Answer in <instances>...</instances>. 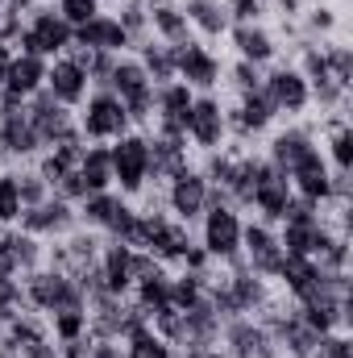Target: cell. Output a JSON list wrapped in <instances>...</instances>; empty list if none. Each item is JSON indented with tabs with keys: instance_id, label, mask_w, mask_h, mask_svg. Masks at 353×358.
<instances>
[{
	"instance_id": "1",
	"label": "cell",
	"mask_w": 353,
	"mask_h": 358,
	"mask_svg": "<svg viewBox=\"0 0 353 358\" xmlns=\"http://www.w3.org/2000/svg\"><path fill=\"white\" fill-rule=\"evenodd\" d=\"M13 42L21 46V55L59 59V55H67V50L75 46V29H71V25L59 17V8H54V4H38Z\"/></svg>"
},
{
	"instance_id": "2",
	"label": "cell",
	"mask_w": 353,
	"mask_h": 358,
	"mask_svg": "<svg viewBox=\"0 0 353 358\" xmlns=\"http://www.w3.org/2000/svg\"><path fill=\"white\" fill-rule=\"evenodd\" d=\"M21 292H25V308H38L42 317H50L59 308H88L84 287L67 271H54V267L29 271L25 283H21Z\"/></svg>"
},
{
	"instance_id": "3",
	"label": "cell",
	"mask_w": 353,
	"mask_h": 358,
	"mask_svg": "<svg viewBox=\"0 0 353 358\" xmlns=\"http://www.w3.org/2000/svg\"><path fill=\"white\" fill-rule=\"evenodd\" d=\"M75 129L84 134V142H117L133 129L125 104L117 92H88V100L75 108Z\"/></svg>"
},
{
	"instance_id": "4",
	"label": "cell",
	"mask_w": 353,
	"mask_h": 358,
	"mask_svg": "<svg viewBox=\"0 0 353 358\" xmlns=\"http://www.w3.org/2000/svg\"><path fill=\"white\" fill-rule=\"evenodd\" d=\"M241 208L233 204H212L204 217H200V250L212 259V263H225L233 267L241 259Z\"/></svg>"
},
{
	"instance_id": "5",
	"label": "cell",
	"mask_w": 353,
	"mask_h": 358,
	"mask_svg": "<svg viewBox=\"0 0 353 358\" xmlns=\"http://www.w3.org/2000/svg\"><path fill=\"white\" fill-rule=\"evenodd\" d=\"M108 159H112V187L129 200L142 196L150 187V155H146V134H125L117 142H108Z\"/></svg>"
},
{
	"instance_id": "6",
	"label": "cell",
	"mask_w": 353,
	"mask_h": 358,
	"mask_svg": "<svg viewBox=\"0 0 353 358\" xmlns=\"http://www.w3.org/2000/svg\"><path fill=\"white\" fill-rule=\"evenodd\" d=\"M108 92L121 96V104H125V113H129L133 125H150V121H154V84H150L146 67L137 63V55H133V59H129V55L117 59L112 80H108Z\"/></svg>"
},
{
	"instance_id": "7",
	"label": "cell",
	"mask_w": 353,
	"mask_h": 358,
	"mask_svg": "<svg viewBox=\"0 0 353 358\" xmlns=\"http://www.w3.org/2000/svg\"><path fill=\"white\" fill-rule=\"evenodd\" d=\"M187 142L195 150H220L229 146V113H225V100L216 92H200L191 100V113H187Z\"/></svg>"
},
{
	"instance_id": "8",
	"label": "cell",
	"mask_w": 353,
	"mask_h": 358,
	"mask_svg": "<svg viewBox=\"0 0 353 358\" xmlns=\"http://www.w3.org/2000/svg\"><path fill=\"white\" fill-rule=\"evenodd\" d=\"M133 204L117 192V187H108V192H91L80 200V225L84 229H96V234H104V238H125V229H129V221H133Z\"/></svg>"
},
{
	"instance_id": "9",
	"label": "cell",
	"mask_w": 353,
	"mask_h": 358,
	"mask_svg": "<svg viewBox=\"0 0 353 358\" xmlns=\"http://www.w3.org/2000/svg\"><path fill=\"white\" fill-rule=\"evenodd\" d=\"M171 50H175V80H183L191 92H216L220 88L225 63H220V55L208 42L191 38L183 46H171Z\"/></svg>"
},
{
	"instance_id": "10",
	"label": "cell",
	"mask_w": 353,
	"mask_h": 358,
	"mask_svg": "<svg viewBox=\"0 0 353 358\" xmlns=\"http://www.w3.org/2000/svg\"><path fill=\"white\" fill-rule=\"evenodd\" d=\"M262 92L266 100L274 104L278 117H299L312 108V96H308V80L299 76L295 63H270L262 76Z\"/></svg>"
},
{
	"instance_id": "11",
	"label": "cell",
	"mask_w": 353,
	"mask_h": 358,
	"mask_svg": "<svg viewBox=\"0 0 353 358\" xmlns=\"http://www.w3.org/2000/svg\"><path fill=\"white\" fill-rule=\"evenodd\" d=\"M167 208L171 217L183 225H195L204 213H208V179L200 176V167H183L167 179Z\"/></svg>"
},
{
	"instance_id": "12",
	"label": "cell",
	"mask_w": 353,
	"mask_h": 358,
	"mask_svg": "<svg viewBox=\"0 0 353 358\" xmlns=\"http://www.w3.org/2000/svg\"><path fill=\"white\" fill-rule=\"evenodd\" d=\"M220 350L229 358H283L278 355V346H274V338L266 334V325L258 317H233V321H225L220 325Z\"/></svg>"
},
{
	"instance_id": "13",
	"label": "cell",
	"mask_w": 353,
	"mask_h": 358,
	"mask_svg": "<svg viewBox=\"0 0 353 358\" xmlns=\"http://www.w3.org/2000/svg\"><path fill=\"white\" fill-rule=\"evenodd\" d=\"M17 229H25L33 238H67L71 229H80V208L67 204V200H59V196H46L42 204L21 208Z\"/></svg>"
},
{
	"instance_id": "14",
	"label": "cell",
	"mask_w": 353,
	"mask_h": 358,
	"mask_svg": "<svg viewBox=\"0 0 353 358\" xmlns=\"http://www.w3.org/2000/svg\"><path fill=\"white\" fill-rule=\"evenodd\" d=\"M291 192L299 196V200H312V204H320V208H329V200H333V167H329V159H324V150L320 146H312L291 171Z\"/></svg>"
},
{
	"instance_id": "15",
	"label": "cell",
	"mask_w": 353,
	"mask_h": 358,
	"mask_svg": "<svg viewBox=\"0 0 353 358\" xmlns=\"http://www.w3.org/2000/svg\"><path fill=\"white\" fill-rule=\"evenodd\" d=\"M25 113H29V125H33V134H38L42 150H50L59 138H67V134L75 129V108L59 104V100H54L46 88L38 92V96H29V100H25Z\"/></svg>"
},
{
	"instance_id": "16",
	"label": "cell",
	"mask_w": 353,
	"mask_h": 358,
	"mask_svg": "<svg viewBox=\"0 0 353 358\" xmlns=\"http://www.w3.org/2000/svg\"><path fill=\"white\" fill-rule=\"evenodd\" d=\"M241 259L246 267L262 279H274L278 275V263H283V246H278V229L266 225V221H250L241 225Z\"/></svg>"
},
{
	"instance_id": "17",
	"label": "cell",
	"mask_w": 353,
	"mask_h": 358,
	"mask_svg": "<svg viewBox=\"0 0 353 358\" xmlns=\"http://www.w3.org/2000/svg\"><path fill=\"white\" fill-rule=\"evenodd\" d=\"M200 92H191L183 80H171L163 88H154V134H167V138H187V113H191V100Z\"/></svg>"
},
{
	"instance_id": "18",
	"label": "cell",
	"mask_w": 353,
	"mask_h": 358,
	"mask_svg": "<svg viewBox=\"0 0 353 358\" xmlns=\"http://www.w3.org/2000/svg\"><path fill=\"white\" fill-rule=\"evenodd\" d=\"M291 200H295V192H291L287 171H278L274 163H266L262 159V167H258V183H254V200H250V208H258V221L278 225Z\"/></svg>"
},
{
	"instance_id": "19",
	"label": "cell",
	"mask_w": 353,
	"mask_h": 358,
	"mask_svg": "<svg viewBox=\"0 0 353 358\" xmlns=\"http://www.w3.org/2000/svg\"><path fill=\"white\" fill-rule=\"evenodd\" d=\"M225 287H229V296H233L237 317H258L266 304L274 300V296H270V279L254 275V271L246 267V259H237V263L229 267V275H225Z\"/></svg>"
},
{
	"instance_id": "20",
	"label": "cell",
	"mask_w": 353,
	"mask_h": 358,
	"mask_svg": "<svg viewBox=\"0 0 353 358\" xmlns=\"http://www.w3.org/2000/svg\"><path fill=\"white\" fill-rule=\"evenodd\" d=\"M46 92L59 100V104H67V108H80L84 100H88V71L71 59V55H59V59H50V67H46Z\"/></svg>"
},
{
	"instance_id": "21",
	"label": "cell",
	"mask_w": 353,
	"mask_h": 358,
	"mask_svg": "<svg viewBox=\"0 0 353 358\" xmlns=\"http://www.w3.org/2000/svg\"><path fill=\"white\" fill-rule=\"evenodd\" d=\"M229 113V138L237 134V138H258L266 134L274 121H278V113H274V104L266 100V92H250V96H237V104L233 108H225Z\"/></svg>"
},
{
	"instance_id": "22",
	"label": "cell",
	"mask_w": 353,
	"mask_h": 358,
	"mask_svg": "<svg viewBox=\"0 0 353 358\" xmlns=\"http://www.w3.org/2000/svg\"><path fill=\"white\" fill-rule=\"evenodd\" d=\"M0 150L8 159H38L42 155V142H38V134L29 125L25 104H17V108L0 104Z\"/></svg>"
},
{
	"instance_id": "23",
	"label": "cell",
	"mask_w": 353,
	"mask_h": 358,
	"mask_svg": "<svg viewBox=\"0 0 353 358\" xmlns=\"http://www.w3.org/2000/svg\"><path fill=\"white\" fill-rule=\"evenodd\" d=\"M75 46L96 50V55H129V50H133L129 34L121 29V21H117L112 13H96L88 25H80V29H75Z\"/></svg>"
},
{
	"instance_id": "24",
	"label": "cell",
	"mask_w": 353,
	"mask_h": 358,
	"mask_svg": "<svg viewBox=\"0 0 353 358\" xmlns=\"http://www.w3.org/2000/svg\"><path fill=\"white\" fill-rule=\"evenodd\" d=\"M229 42H233V55L241 63H254L262 71L278 59V42H274V34L266 29L262 21H254V25H229Z\"/></svg>"
},
{
	"instance_id": "25",
	"label": "cell",
	"mask_w": 353,
	"mask_h": 358,
	"mask_svg": "<svg viewBox=\"0 0 353 358\" xmlns=\"http://www.w3.org/2000/svg\"><path fill=\"white\" fill-rule=\"evenodd\" d=\"M96 267H100V279H104V292H112V296H129L133 292V246L108 238L100 246Z\"/></svg>"
},
{
	"instance_id": "26",
	"label": "cell",
	"mask_w": 353,
	"mask_h": 358,
	"mask_svg": "<svg viewBox=\"0 0 353 358\" xmlns=\"http://www.w3.org/2000/svg\"><path fill=\"white\" fill-rule=\"evenodd\" d=\"M274 279L283 283V292H287L295 304H303V300H312V296L320 292V263H316V259H303V255H283Z\"/></svg>"
},
{
	"instance_id": "27",
	"label": "cell",
	"mask_w": 353,
	"mask_h": 358,
	"mask_svg": "<svg viewBox=\"0 0 353 358\" xmlns=\"http://www.w3.org/2000/svg\"><path fill=\"white\" fill-rule=\"evenodd\" d=\"M46 67H50V59L13 50V63H8V76H4V88L0 92H8V96H17V100L38 96V92L46 88Z\"/></svg>"
},
{
	"instance_id": "28",
	"label": "cell",
	"mask_w": 353,
	"mask_h": 358,
	"mask_svg": "<svg viewBox=\"0 0 353 358\" xmlns=\"http://www.w3.org/2000/svg\"><path fill=\"white\" fill-rule=\"evenodd\" d=\"M183 17L191 21V34H200V42H216L229 34V8L225 0H179Z\"/></svg>"
},
{
	"instance_id": "29",
	"label": "cell",
	"mask_w": 353,
	"mask_h": 358,
	"mask_svg": "<svg viewBox=\"0 0 353 358\" xmlns=\"http://www.w3.org/2000/svg\"><path fill=\"white\" fill-rule=\"evenodd\" d=\"M146 155H150V179H167L187 167V138H167V134H146Z\"/></svg>"
},
{
	"instance_id": "30",
	"label": "cell",
	"mask_w": 353,
	"mask_h": 358,
	"mask_svg": "<svg viewBox=\"0 0 353 358\" xmlns=\"http://www.w3.org/2000/svg\"><path fill=\"white\" fill-rule=\"evenodd\" d=\"M312 146H316L312 129H303V125H287V129H278V134L266 142V163H274L278 171H291Z\"/></svg>"
},
{
	"instance_id": "31",
	"label": "cell",
	"mask_w": 353,
	"mask_h": 358,
	"mask_svg": "<svg viewBox=\"0 0 353 358\" xmlns=\"http://www.w3.org/2000/svg\"><path fill=\"white\" fill-rule=\"evenodd\" d=\"M258 167H262L258 155L237 150V159H233V176H229V183H225L233 208H250V200H254V183H258Z\"/></svg>"
},
{
	"instance_id": "32",
	"label": "cell",
	"mask_w": 353,
	"mask_h": 358,
	"mask_svg": "<svg viewBox=\"0 0 353 358\" xmlns=\"http://www.w3.org/2000/svg\"><path fill=\"white\" fill-rule=\"evenodd\" d=\"M150 38H158V42H167V46H183V42H191L195 34H191V21L183 17V8L175 4H163V8H150Z\"/></svg>"
},
{
	"instance_id": "33",
	"label": "cell",
	"mask_w": 353,
	"mask_h": 358,
	"mask_svg": "<svg viewBox=\"0 0 353 358\" xmlns=\"http://www.w3.org/2000/svg\"><path fill=\"white\" fill-rule=\"evenodd\" d=\"M133 50H137V63L146 67V76H150V84H154V88H163V84H171V80H175V50H171L167 42L146 38V42H137Z\"/></svg>"
},
{
	"instance_id": "34",
	"label": "cell",
	"mask_w": 353,
	"mask_h": 358,
	"mask_svg": "<svg viewBox=\"0 0 353 358\" xmlns=\"http://www.w3.org/2000/svg\"><path fill=\"white\" fill-rule=\"evenodd\" d=\"M4 246H8V259H13L17 275H29V271L42 267V255H46L42 238H33V234H25V229L8 225V229H4Z\"/></svg>"
},
{
	"instance_id": "35",
	"label": "cell",
	"mask_w": 353,
	"mask_h": 358,
	"mask_svg": "<svg viewBox=\"0 0 353 358\" xmlns=\"http://www.w3.org/2000/svg\"><path fill=\"white\" fill-rule=\"evenodd\" d=\"M84 183H88V196L91 192H108L112 187V159H108V142H88L84 146V159L75 167Z\"/></svg>"
},
{
	"instance_id": "36",
	"label": "cell",
	"mask_w": 353,
	"mask_h": 358,
	"mask_svg": "<svg viewBox=\"0 0 353 358\" xmlns=\"http://www.w3.org/2000/svg\"><path fill=\"white\" fill-rule=\"evenodd\" d=\"M129 296H133V304H137L146 317H154L158 308H167V304H171V275H167V267L154 271V275H146V279H137Z\"/></svg>"
},
{
	"instance_id": "37",
	"label": "cell",
	"mask_w": 353,
	"mask_h": 358,
	"mask_svg": "<svg viewBox=\"0 0 353 358\" xmlns=\"http://www.w3.org/2000/svg\"><path fill=\"white\" fill-rule=\"evenodd\" d=\"M121 350H125V358H175V346H171L163 334H154V325L133 329V334L121 342Z\"/></svg>"
},
{
	"instance_id": "38",
	"label": "cell",
	"mask_w": 353,
	"mask_h": 358,
	"mask_svg": "<svg viewBox=\"0 0 353 358\" xmlns=\"http://www.w3.org/2000/svg\"><path fill=\"white\" fill-rule=\"evenodd\" d=\"M320 150H324V159H329L333 171L353 176V129L341 121V117H337L333 129H329V146H320Z\"/></svg>"
},
{
	"instance_id": "39",
	"label": "cell",
	"mask_w": 353,
	"mask_h": 358,
	"mask_svg": "<svg viewBox=\"0 0 353 358\" xmlns=\"http://www.w3.org/2000/svg\"><path fill=\"white\" fill-rule=\"evenodd\" d=\"M212 275V271H208ZM208 275H200V271H179L171 275V308H191L195 300H204L208 296Z\"/></svg>"
},
{
	"instance_id": "40",
	"label": "cell",
	"mask_w": 353,
	"mask_h": 358,
	"mask_svg": "<svg viewBox=\"0 0 353 358\" xmlns=\"http://www.w3.org/2000/svg\"><path fill=\"white\" fill-rule=\"evenodd\" d=\"M112 17L121 21V29L129 34V42H133V46L150 38V8H146V0H121Z\"/></svg>"
},
{
	"instance_id": "41",
	"label": "cell",
	"mask_w": 353,
	"mask_h": 358,
	"mask_svg": "<svg viewBox=\"0 0 353 358\" xmlns=\"http://www.w3.org/2000/svg\"><path fill=\"white\" fill-rule=\"evenodd\" d=\"M46 329L54 342H71V338H84L88 334V308H59L46 317Z\"/></svg>"
},
{
	"instance_id": "42",
	"label": "cell",
	"mask_w": 353,
	"mask_h": 358,
	"mask_svg": "<svg viewBox=\"0 0 353 358\" xmlns=\"http://www.w3.org/2000/svg\"><path fill=\"white\" fill-rule=\"evenodd\" d=\"M320 50H324L329 76H333L341 88H350L353 84V50L345 46V42H320Z\"/></svg>"
},
{
	"instance_id": "43",
	"label": "cell",
	"mask_w": 353,
	"mask_h": 358,
	"mask_svg": "<svg viewBox=\"0 0 353 358\" xmlns=\"http://www.w3.org/2000/svg\"><path fill=\"white\" fill-rule=\"evenodd\" d=\"M21 192H17V171H0V229L21 221Z\"/></svg>"
},
{
	"instance_id": "44",
	"label": "cell",
	"mask_w": 353,
	"mask_h": 358,
	"mask_svg": "<svg viewBox=\"0 0 353 358\" xmlns=\"http://www.w3.org/2000/svg\"><path fill=\"white\" fill-rule=\"evenodd\" d=\"M299 17H303V38H312V42H324V38L337 29V8H329V4L303 8Z\"/></svg>"
},
{
	"instance_id": "45",
	"label": "cell",
	"mask_w": 353,
	"mask_h": 358,
	"mask_svg": "<svg viewBox=\"0 0 353 358\" xmlns=\"http://www.w3.org/2000/svg\"><path fill=\"white\" fill-rule=\"evenodd\" d=\"M54 8H59V17H63L71 29L88 25L96 13H104V4H100V0H54Z\"/></svg>"
},
{
	"instance_id": "46",
	"label": "cell",
	"mask_w": 353,
	"mask_h": 358,
	"mask_svg": "<svg viewBox=\"0 0 353 358\" xmlns=\"http://www.w3.org/2000/svg\"><path fill=\"white\" fill-rule=\"evenodd\" d=\"M21 308H25V292L17 283V275H0V325L13 321Z\"/></svg>"
},
{
	"instance_id": "47",
	"label": "cell",
	"mask_w": 353,
	"mask_h": 358,
	"mask_svg": "<svg viewBox=\"0 0 353 358\" xmlns=\"http://www.w3.org/2000/svg\"><path fill=\"white\" fill-rule=\"evenodd\" d=\"M262 76H266L262 67H254V63H241V59L229 67V84L237 88V96H250V92H258V88H262Z\"/></svg>"
},
{
	"instance_id": "48",
	"label": "cell",
	"mask_w": 353,
	"mask_h": 358,
	"mask_svg": "<svg viewBox=\"0 0 353 358\" xmlns=\"http://www.w3.org/2000/svg\"><path fill=\"white\" fill-rule=\"evenodd\" d=\"M17 192H21V204H25V208H33V204H42V200L50 196V187H46V179L38 176V171H17Z\"/></svg>"
},
{
	"instance_id": "49",
	"label": "cell",
	"mask_w": 353,
	"mask_h": 358,
	"mask_svg": "<svg viewBox=\"0 0 353 358\" xmlns=\"http://www.w3.org/2000/svg\"><path fill=\"white\" fill-rule=\"evenodd\" d=\"M225 8L233 25H254L266 17V0H225Z\"/></svg>"
},
{
	"instance_id": "50",
	"label": "cell",
	"mask_w": 353,
	"mask_h": 358,
	"mask_svg": "<svg viewBox=\"0 0 353 358\" xmlns=\"http://www.w3.org/2000/svg\"><path fill=\"white\" fill-rule=\"evenodd\" d=\"M312 358H353V342L350 334H324L320 342H316V350H312Z\"/></svg>"
},
{
	"instance_id": "51",
	"label": "cell",
	"mask_w": 353,
	"mask_h": 358,
	"mask_svg": "<svg viewBox=\"0 0 353 358\" xmlns=\"http://www.w3.org/2000/svg\"><path fill=\"white\" fill-rule=\"evenodd\" d=\"M17 358H59V342H54V338H38V342L21 346Z\"/></svg>"
},
{
	"instance_id": "52",
	"label": "cell",
	"mask_w": 353,
	"mask_h": 358,
	"mask_svg": "<svg viewBox=\"0 0 353 358\" xmlns=\"http://www.w3.org/2000/svg\"><path fill=\"white\" fill-rule=\"evenodd\" d=\"M59 358H91V334L71 338V342H59Z\"/></svg>"
},
{
	"instance_id": "53",
	"label": "cell",
	"mask_w": 353,
	"mask_h": 358,
	"mask_svg": "<svg viewBox=\"0 0 353 358\" xmlns=\"http://www.w3.org/2000/svg\"><path fill=\"white\" fill-rule=\"evenodd\" d=\"M274 13H278L283 21H299V13H303V0H274Z\"/></svg>"
},
{
	"instance_id": "54",
	"label": "cell",
	"mask_w": 353,
	"mask_h": 358,
	"mask_svg": "<svg viewBox=\"0 0 353 358\" xmlns=\"http://www.w3.org/2000/svg\"><path fill=\"white\" fill-rule=\"evenodd\" d=\"M91 358H125L121 342H96L91 338Z\"/></svg>"
},
{
	"instance_id": "55",
	"label": "cell",
	"mask_w": 353,
	"mask_h": 358,
	"mask_svg": "<svg viewBox=\"0 0 353 358\" xmlns=\"http://www.w3.org/2000/svg\"><path fill=\"white\" fill-rule=\"evenodd\" d=\"M8 63H13V46L0 42V88H4V76H8Z\"/></svg>"
},
{
	"instance_id": "56",
	"label": "cell",
	"mask_w": 353,
	"mask_h": 358,
	"mask_svg": "<svg viewBox=\"0 0 353 358\" xmlns=\"http://www.w3.org/2000/svg\"><path fill=\"white\" fill-rule=\"evenodd\" d=\"M100 4H121V0H100Z\"/></svg>"
}]
</instances>
